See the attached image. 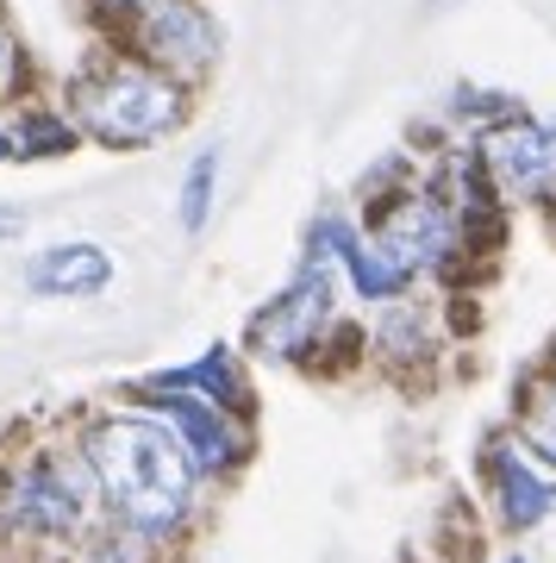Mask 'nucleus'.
<instances>
[{
	"label": "nucleus",
	"instance_id": "1",
	"mask_svg": "<svg viewBox=\"0 0 556 563\" xmlns=\"http://www.w3.org/2000/svg\"><path fill=\"white\" fill-rule=\"evenodd\" d=\"M81 457L94 470V488H100V507L107 520L120 526H138L163 544H188L207 520V476L194 470L188 444L176 439V426L151 413L144 401H107V407H88L69 420Z\"/></svg>",
	"mask_w": 556,
	"mask_h": 563
},
{
	"label": "nucleus",
	"instance_id": "2",
	"mask_svg": "<svg viewBox=\"0 0 556 563\" xmlns=\"http://www.w3.org/2000/svg\"><path fill=\"white\" fill-rule=\"evenodd\" d=\"M244 351L269 369L344 383V376H369V320L351 307L332 269L294 263L288 282L244 320Z\"/></svg>",
	"mask_w": 556,
	"mask_h": 563
},
{
	"label": "nucleus",
	"instance_id": "3",
	"mask_svg": "<svg viewBox=\"0 0 556 563\" xmlns=\"http://www.w3.org/2000/svg\"><path fill=\"white\" fill-rule=\"evenodd\" d=\"M100 488L81 457L76 432L63 426L25 451H0V539L25 544L32 558L63 563L100 526Z\"/></svg>",
	"mask_w": 556,
	"mask_h": 563
},
{
	"label": "nucleus",
	"instance_id": "4",
	"mask_svg": "<svg viewBox=\"0 0 556 563\" xmlns=\"http://www.w3.org/2000/svg\"><path fill=\"white\" fill-rule=\"evenodd\" d=\"M63 107L81 125V139L100 151H151L188 125L194 88H181L176 76H163L157 63H144L125 44H100L63 81Z\"/></svg>",
	"mask_w": 556,
	"mask_h": 563
},
{
	"label": "nucleus",
	"instance_id": "5",
	"mask_svg": "<svg viewBox=\"0 0 556 563\" xmlns=\"http://www.w3.org/2000/svg\"><path fill=\"white\" fill-rule=\"evenodd\" d=\"M363 225H369V239H376L419 288H488L476 251H469V232H463V220H457V207L437 195L432 176H419L407 195H394V201L369 207Z\"/></svg>",
	"mask_w": 556,
	"mask_h": 563
},
{
	"label": "nucleus",
	"instance_id": "6",
	"mask_svg": "<svg viewBox=\"0 0 556 563\" xmlns=\"http://www.w3.org/2000/svg\"><path fill=\"white\" fill-rule=\"evenodd\" d=\"M363 320H369V376H381L400 395L444 388L457 351H469V332L457 325L444 288H413V295H400Z\"/></svg>",
	"mask_w": 556,
	"mask_h": 563
},
{
	"label": "nucleus",
	"instance_id": "7",
	"mask_svg": "<svg viewBox=\"0 0 556 563\" xmlns=\"http://www.w3.org/2000/svg\"><path fill=\"white\" fill-rule=\"evenodd\" d=\"M469 495L500 544H532L556 526V463H544L507 420H494L469 451Z\"/></svg>",
	"mask_w": 556,
	"mask_h": 563
},
{
	"label": "nucleus",
	"instance_id": "8",
	"mask_svg": "<svg viewBox=\"0 0 556 563\" xmlns=\"http://www.w3.org/2000/svg\"><path fill=\"white\" fill-rule=\"evenodd\" d=\"M476 157L519 220H556V113H507L476 139Z\"/></svg>",
	"mask_w": 556,
	"mask_h": 563
},
{
	"label": "nucleus",
	"instance_id": "9",
	"mask_svg": "<svg viewBox=\"0 0 556 563\" xmlns=\"http://www.w3.org/2000/svg\"><path fill=\"white\" fill-rule=\"evenodd\" d=\"M120 44L176 76L181 88H207L225 63V25L207 0H144L120 25Z\"/></svg>",
	"mask_w": 556,
	"mask_h": 563
},
{
	"label": "nucleus",
	"instance_id": "10",
	"mask_svg": "<svg viewBox=\"0 0 556 563\" xmlns=\"http://www.w3.org/2000/svg\"><path fill=\"white\" fill-rule=\"evenodd\" d=\"M125 395H132V401H144L151 413H163V420L176 426V439L188 444L194 470L213 488L238 483L244 470L257 463L263 432H257V420H244V413H232V407L207 401V395H188V388H138V383H132Z\"/></svg>",
	"mask_w": 556,
	"mask_h": 563
},
{
	"label": "nucleus",
	"instance_id": "11",
	"mask_svg": "<svg viewBox=\"0 0 556 563\" xmlns=\"http://www.w3.org/2000/svg\"><path fill=\"white\" fill-rule=\"evenodd\" d=\"M138 388H188V395H207V401L232 407V413H244V420H257L263 413L257 363H251L244 344H200L194 357L176 363V369H151V376H138Z\"/></svg>",
	"mask_w": 556,
	"mask_h": 563
},
{
	"label": "nucleus",
	"instance_id": "12",
	"mask_svg": "<svg viewBox=\"0 0 556 563\" xmlns=\"http://www.w3.org/2000/svg\"><path fill=\"white\" fill-rule=\"evenodd\" d=\"M113 276H120V263L94 239H57L32 251L20 269L25 295H38V301H100L113 288Z\"/></svg>",
	"mask_w": 556,
	"mask_h": 563
},
{
	"label": "nucleus",
	"instance_id": "13",
	"mask_svg": "<svg viewBox=\"0 0 556 563\" xmlns=\"http://www.w3.org/2000/svg\"><path fill=\"white\" fill-rule=\"evenodd\" d=\"M338 282H344V295H351L357 313H376V307H388V301H400V295H413V288H419V282L407 276V269H400L376 239H369V225H357V239L344 244Z\"/></svg>",
	"mask_w": 556,
	"mask_h": 563
},
{
	"label": "nucleus",
	"instance_id": "14",
	"mask_svg": "<svg viewBox=\"0 0 556 563\" xmlns=\"http://www.w3.org/2000/svg\"><path fill=\"white\" fill-rule=\"evenodd\" d=\"M500 420L513 426L544 463H556V369L544 357H532L513 376V395H507V413Z\"/></svg>",
	"mask_w": 556,
	"mask_h": 563
},
{
	"label": "nucleus",
	"instance_id": "15",
	"mask_svg": "<svg viewBox=\"0 0 556 563\" xmlns=\"http://www.w3.org/2000/svg\"><path fill=\"white\" fill-rule=\"evenodd\" d=\"M519 95L513 88H494V81H476V76H457L444 95H437L425 113L444 125V139H481L488 125H500L507 113H519Z\"/></svg>",
	"mask_w": 556,
	"mask_h": 563
},
{
	"label": "nucleus",
	"instance_id": "16",
	"mask_svg": "<svg viewBox=\"0 0 556 563\" xmlns=\"http://www.w3.org/2000/svg\"><path fill=\"white\" fill-rule=\"evenodd\" d=\"M13 144H20V163H44V157H69L81 139V125L69 120V107L63 101H20V113H13Z\"/></svg>",
	"mask_w": 556,
	"mask_h": 563
},
{
	"label": "nucleus",
	"instance_id": "17",
	"mask_svg": "<svg viewBox=\"0 0 556 563\" xmlns=\"http://www.w3.org/2000/svg\"><path fill=\"white\" fill-rule=\"evenodd\" d=\"M213 213H219V144H207V151L188 157V169L176 181V225L188 239H200L213 225Z\"/></svg>",
	"mask_w": 556,
	"mask_h": 563
},
{
	"label": "nucleus",
	"instance_id": "18",
	"mask_svg": "<svg viewBox=\"0 0 556 563\" xmlns=\"http://www.w3.org/2000/svg\"><path fill=\"white\" fill-rule=\"evenodd\" d=\"M419 176H425V157H419L413 144H394V151H381V157L369 163L357 181H351V207H357V213H369V207L407 195Z\"/></svg>",
	"mask_w": 556,
	"mask_h": 563
},
{
	"label": "nucleus",
	"instance_id": "19",
	"mask_svg": "<svg viewBox=\"0 0 556 563\" xmlns=\"http://www.w3.org/2000/svg\"><path fill=\"white\" fill-rule=\"evenodd\" d=\"M20 81H25V51L13 44V32L0 25V101H7V95H13Z\"/></svg>",
	"mask_w": 556,
	"mask_h": 563
},
{
	"label": "nucleus",
	"instance_id": "20",
	"mask_svg": "<svg viewBox=\"0 0 556 563\" xmlns=\"http://www.w3.org/2000/svg\"><path fill=\"white\" fill-rule=\"evenodd\" d=\"M138 7H144V0H88V13H94V20H107L113 32H120V25L138 13Z\"/></svg>",
	"mask_w": 556,
	"mask_h": 563
},
{
	"label": "nucleus",
	"instance_id": "21",
	"mask_svg": "<svg viewBox=\"0 0 556 563\" xmlns=\"http://www.w3.org/2000/svg\"><path fill=\"white\" fill-rule=\"evenodd\" d=\"M481 563H537V558L525 551V544H494V551H488Z\"/></svg>",
	"mask_w": 556,
	"mask_h": 563
},
{
	"label": "nucleus",
	"instance_id": "22",
	"mask_svg": "<svg viewBox=\"0 0 556 563\" xmlns=\"http://www.w3.org/2000/svg\"><path fill=\"white\" fill-rule=\"evenodd\" d=\"M25 232V207H0V239H20Z\"/></svg>",
	"mask_w": 556,
	"mask_h": 563
},
{
	"label": "nucleus",
	"instance_id": "23",
	"mask_svg": "<svg viewBox=\"0 0 556 563\" xmlns=\"http://www.w3.org/2000/svg\"><path fill=\"white\" fill-rule=\"evenodd\" d=\"M7 163H20V144H13V125H0V169Z\"/></svg>",
	"mask_w": 556,
	"mask_h": 563
},
{
	"label": "nucleus",
	"instance_id": "24",
	"mask_svg": "<svg viewBox=\"0 0 556 563\" xmlns=\"http://www.w3.org/2000/svg\"><path fill=\"white\" fill-rule=\"evenodd\" d=\"M451 7H457V0H425V13H451Z\"/></svg>",
	"mask_w": 556,
	"mask_h": 563
},
{
	"label": "nucleus",
	"instance_id": "25",
	"mask_svg": "<svg viewBox=\"0 0 556 563\" xmlns=\"http://www.w3.org/2000/svg\"><path fill=\"white\" fill-rule=\"evenodd\" d=\"M537 357H544V363H551V369H556V339H551V344H544V351H537Z\"/></svg>",
	"mask_w": 556,
	"mask_h": 563
},
{
	"label": "nucleus",
	"instance_id": "26",
	"mask_svg": "<svg viewBox=\"0 0 556 563\" xmlns=\"http://www.w3.org/2000/svg\"><path fill=\"white\" fill-rule=\"evenodd\" d=\"M551 225H556V220H551Z\"/></svg>",
	"mask_w": 556,
	"mask_h": 563
}]
</instances>
